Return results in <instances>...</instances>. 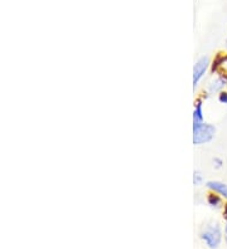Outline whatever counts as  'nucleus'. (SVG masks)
Returning a JSON list of instances; mask_svg holds the SVG:
<instances>
[{
    "mask_svg": "<svg viewBox=\"0 0 227 249\" xmlns=\"http://www.w3.org/2000/svg\"><path fill=\"white\" fill-rule=\"evenodd\" d=\"M201 239L205 242V244L209 249H217L218 246L221 244L222 239V233L220 225L217 223L207 225L206 228L201 231Z\"/></svg>",
    "mask_w": 227,
    "mask_h": 249,
    "instance_id": "1",
    "label": "nucleus"
},
{
    "mask_svg": "<svg viewBox=\"0 0 227 249\" xmlns=\"http://www.w3.org/2000/svg\"><path fill=\"white\" fill-rule=\"evenodd\" d=\"M216 134V128L213 124H201L193 126V143L194 145H203L213 139Z\"/></svg>",
    "mask_w": 227,
    "mask_h": 249,
    "instance_id": "2",
    "label": "nucleus"
},
{
    "mask_svg": "<svg viewBox=\"0 0 227 249\" xmlns=\"http://www.w3.org/2000/svg\"><path fill=\"white\" fill-rule=\"evenodd\" d=\"M209 61L207 57L200 58L198 61L196 62L193 67V86L196 87L198 83H200L201 79L203 78V76L206 74L207 70H208Z\"/></svg>",
    "mask_w": 227,
    "mask_h": 249,
    "instance_id": "3",
    "label": "nucleus"
},
{
    "mask_svg": "<svg viewBox=\"0 0 227 249\" xmlns=\"http://www.w3.org/2000/svg\"><path fill=\"white\" fill-rule=\"evenodd\" d=\"M207 188L211 190L212 193H216L224 199H227V184L222 181H217V180H211L207 182Z\"/></svg>",
    "mask_w": 227,
    "mask_h": 249,
    "instance_id": "4",
    "label": "nucleus"
},
{
    "mask_svg": "<svg viewBox=\"0 0 227 249\" xmlns=\"http://www.w3.org/2000/svg\"><path fill=\"white\" fill-rule=\"evenodd\" d=\"M203 120H205V117H203L202 100H197L193 108V126L203 124Z\"/></svg>",
    "mask_w": 227,
    "mask_h": 249,
    "instance_id": "5",
    "label": "nucleus"
},
{
    "mask_svg": "<svg viewBox=\"0 0 227 249\" xmlns=\"http://www.w3.org/2000/svg\"><path fill=\"white\" fill-rule=\"evenodd\" d=\"M207 203L211 208H220L222 205V197L216 193H209L207 195Z\"/></svg>",
    "mask_w": 227,
    "mask_h": 249,
    "instance_id": "6",
    "label": "nucleus"
},
{
    "mask_svg": "<svg viewBox=\"0 0 227 249\" xmlns=\"http://www.w3.org/2000/svg\"><path fill=\"white\" fill-rule=\"evenodd\" d=\"M227 83V79L224 78V77H218L216 78L213 82L209 86V91L211 92H221V89H224Z\"/></svg>",
    "mask_w": 227,
    "mask_h": 249,
    "instance_id": "7",
    "label": "nucleus"
},
{
    "mask_svg": "<svg viewBox=\"0 0 227 249\" xmlns=\"http://www.w3.org/2000/svg\"><path fill=\"white\" fill-rule=\"evenodd\" d=\"M202 181H203V177H202V174L200 173V171H194L193 173V184L196 186H198V185H201V184H202Z\"/></svg>",
    "mask_w": 227,
    "mask_h": 249,
    "instance_id": "8",
    "label": "nucleus"
},
{
    "mask_svg": "<svg viewBox=\"0 0 227 249\" xmlns=\"http://www.w3.org/2000/svg\"><path fill=\"white\" fill-rule=\"evenodd\" d=\"M218 101H220L221 104L227 105V92L225 91L220 92V94H218Z\"/></svg>",
    "mask_w": 227,
    "mask_h": 249,
    "instance_id": "9",
    "label": "nucleus"
},
{
    "mask_svg": "<svg viewBox=\"0 0 227 249\" xmlns=\"http://www.w3.org/2000/svg\"><path fill=\"white\" fill-rule=\"evenodd\" d=\"M222 165H224V160L220 158H215L213 159V167L215 169H221Z\"/></svg>",
    "mask_w": 227,
    "mask_h": 249,
    "instance_id": "10",
    "label": "nucleus"
},
{
    "mask_svg": "<svg viewBox=\"0 0 227 249\" xmlns=\"http://www.w3.org/2000/svg\"><path fill=\"white\" fill-rule=\"evenodd\" d=\"M224 218L227 220V204H225V208H224Z\"/></svg>",
    "mask_w": 227,
    "mask_h": 249,
    "instance_id": "11",
    "label": "nucleus"
},
{
    "mask_svg": "<svg viewBox=\"0 0 227 249\" xmlns=\"http://www.w3.org/2000/svg\"><path fill=\"white\" fill-rule=\"evenodd\" d=\"M225 240H226V244H227V220H226V225H225Z\"/></svg>",
    "mask_w": 227,
    "mask_h": 249,
    "instance_id": "12",
    "label": "nucleus"
},
{
    "mask_svg": "<svg viewBox=\"0 0 227 249\" xmlns=\"http://www.w3.org/2000/svg\"><path fill=\"white\" fill-rule=\"evenodd\" d=\"M226 44H227V39H226Z\"/></svg>",
    "mask_w": 227,
    "mask_h": 249,
    "instance_id": "13",
    "label": "nucleus"
}]
</instances>
